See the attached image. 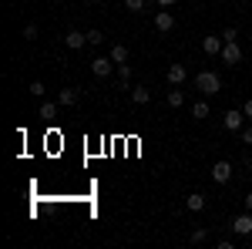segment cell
Wrapping results in <instances>:
<instances>
[{
    "label": "cell",
    "instance_id": "1",
    "mask_svg": "<svg viewBox=\"0 0 252 249\" xmlns=\"http://www.w3.org/2000/svg\"><path fill=\"white\" fill-rule=\"evenodd\" d=\"M195 88H198V91H202V95H219V91H222V77L215 74V71H198V74H195Z\"/></svg>",
    "mask_w": 252,
    "mask_h": 249
},
{
    "label": "cell",
    "instance_id": "2",
    "mask_svg": "<svg viewBox=\"0 0 252 249\" xmlns=\"http://www.w3.org/2000/svg\"><path fill=\"white\" fill-rule=\"evenodd\" d=\"M246 121H249V118H246V111H239V108H229V111H225V115H222V128H225V132H242V128H246Z\"/></svg>",
    "mask_w": 252,
    "mask_h": 249
},
{
    "label": "cell",
    "instance_id": "3",
    "mask_svg": "<svg viewBox=\"0 0 252 249\" xmlns=\"http://www.w3.org/2000/svg\"><path fill=\"white\" fill-rule=\"evenodd\" d=\"M219 58L225 61V64H232V68H239V64H242V47H239V40H225V47H222Z\"/></svg>",
    "mask_w": 252,
    "mask_h": 249
},
{
    "label": "cell",
    "instance_id": "4",
    "mask_svg": "<svg viewBox=\"0 0 252 249\" xmlns=\"http://www.w3.org/2000/svg\"><path fill=\"white\" fill-rule=\"evenodd\" d=\"M209 172H212V178L219 182V185H225V182L232 178V162H225V158H219V162H215V165L209 169Z\"/></svg>",
    "mask_w": 252,
    "mask_h": 249
},
{
    "label": "cell",
    "instance_id": "5",
    "mask_svg": "<svg viewBox=\"0 0 252 249\" xmlns=\"http://www.w3.org/2000/svg\"><path fill=\"white\" fill-rule=\"evenodd\" d=\"M155 31H158V34H168V31H175V17L168 14V7L155 10Z\"/></svg>",
    "mask_w": 252,
    "mask_h": 249
},
{
    "label": "cell",
    "instance_id": "6",
    "mask_svg": "<svg viewBox=\"0 0 252 249\" xmlns=\"http://www.w3.org/2000/svg\"><path fill=\"white\" fill-rule=\"evenodd\" d=\"M115 68H118V64L111 61V54H108V58H94V61H91V74H94V77H108Z\"/></svg>",
    "mask_w": 252,
    "mask_h": 249
},
{
    "label": "cell",
    "instance_id": "7",
    "mask_svg": "<svg viewBox=\"0 0 252 249\" xmlns=\"http://www.w3.org/2000/svg\"><path fill=\"white\" fill-rule=\"evenodd\" d=\"M232 232H235V236H252V212L249 209L232 219Z\"/></svg>",
    "mask_w": 252,
    "mask_h": 249
},
{
    "label": "cell",
    "instance_id": "8",
    "mask_svg": "<svg viewBox=\"0 0 252 249\" xmlns=\"http://www.w3.org/2000/svg\"><path fill=\"white\" fill-rule=\"evenodd\" d=\"M78 101H81L78 88H64V91H58V105H61V108H74Z\"/></svg>",
    "mask_w": 252,
    "mask_h": 249
},
{
    "label": "cell",
    "instance_id": "9",
    "mask_svg": "<svg viewBox=\"0 0 252 249\" xmlns=\"http://www.w3.org/2000/svg\"><path fill=\"white\" fill-rule=\"evenodd\" d=\"M222 47H225L222 34H219V37H212V34H209V37H202V51H205L209 58H212V54H222Z\"/></svg>",
    "mask_w": 252,
    "mask_h": 249
},
{
    "label": "cell",
    "instance_id": "10",
    "mask_svg": "<svg viewBox=\"0 0 252 249\" xmlns=\"http://www.w3.org/2000/svg\"><path fill=\"white\" fill-rule=\"evenodd\" d=\"M205 206H209V199H205L202 192H192V195L185 199V209H189V212H202Z\"/></svg>",
    "mask_w": 252,
    "mask_h": 249
},
{
    "label": "cell",
    "instance_id": "11",
    "mask_svg": "<svg viewBox=\"0 0 252 249\" xmlns=\"http://www.w3.org/2000/svg\"><path fill=\"white\" fill-rule=\"evenodd\" d=\"M64 44H67L71 51H81V47L88 44V34H81V31H67V37H64Z\"/></svg>",
    "mask_w": 252,
    "mask_h": 249
},
{
    "label": "cell",
    "instance_id": "12",
    "mask_svg": "<svg viewBox=\"0 0 252 249\" xmlns=\"http://www.w3.org/2000/svg\"><path fill=\"white\" fill-rule=\"evenodd\" d=\"M185 77H189L185 64H172L168 68V84H185Z\"/></svg>",
    "mask_w": 252,
    "mask_h": 249
},
{
    "label": "cell",
    "instance_id": "13",
    "mask_svg": "<svg viewBox=\"0 0 252 249\" xmlns=\"http://www.w3.org/2000/svg\"><path fill=\"white\" fill-rule=\"evenodd\" d=\"M58 108H61L58 101H44V98H40V111L37 115L44 118V121H51V118H58Z\"/></svg>",
    "mask_w": 252,
    "mask_h": 249
},
{
    "label": "cell",
    "instance_id": "14",
    "mask_svg": "<svg viewBox=\"0 0 252 249\" xmlns=\"http://www.w3.org/2000/svg\"><path fill=\"white\" fill-rule=\"evenodd\" d=\"M131 101H135V105H148V101H152V91H148L145 84H135V88H131Z\"/></svg>",
    "mask_w": 252,
    "mask_h": 249
},
{
    "label": "cell",
    "instance_id": "15",
    "mask_svg": "<svg viewBox=\"0 0 252 249\" xmlns=\"http://www.w3.org/2000/svg\"><path fill=\"white\" fill-rule=\"evenodd\" d=\"M168 108H182V101H185V91H182V84H172V91H168Z\"/></svg>",
    "mask_w": 252,
    "mask_h": 249
},
{
    "label": "cell",
    "instance_id": "16",
    "mask_svg": "<svg viewBox=\"0 0 252 249\" xmlns=\"http://www.w3.org/2000/svg\"><path fill=\"white\" fill-rule=\"evenodd\" d=\"M115 74H118V81H121V84H128V81L135 77V68L125 61V64H118V68H115Z\"/></svg>",
    "mask_w": 252,
    "mask_h": 249
},
{
    "label": "cell",
    "instance_id": "17",
    "mask_svg": "<svg viewBox=\"0 0 252 249\" xmlns=\"http://www.w3.org/2000/svg\"><path fill=\"white\" fill-rule=\"evenodd\" d=\"M111 61H115V64H125V61H128V47H125V44H111Z\"/></svg>",
    "mask_w": 252,
    "mask_h": 249
},
{
    "label": "cell",
    "instance_id": "18",
    "mask_svg": "<svg viewBox=\"0 0 252 249\" xmlns=\"http://www.w3.org/2000/svg\"><path fill=\"white\" fill-rule=\"evenodd\" d=\"M192 118H209V101H195L192 105Z\"/></svg>",
    "mask_w": 252,
    "mask_h": 249
},
{
    "label": "cell",
    "instance_id": "19",
    "mask_svg": "<svg viewBox=\"0 0 252 249\" xmlns=\"http://www.w3.org/2000/svg\"><path fill=\"white\" fill-rule=\"evenodd\" d=\"M205 239H209V229H202V226L192 229V236H189V243H195V246H198V243H205Z\"/></svg>",
    "mask_w": 252,
    "mask_h": 249
},
{
    "label": "cell",
    "instance_id": "20",
    "mask_svg": "<svg viewBox=\"0 0 252 249\" xmlns=\"http://www.w3.org/2000/svg\"><path fill=\"white\" fill-rule=\"evenodd\" d=\"M88 44H91V47H101V44H104V34H101V31H88Z\"/></svg>",
    "mask_w": 252,
    "mask_h": 249
},
{
    "label": "cell",
    "instance_id": "21",
    "mask_svg": "<svg viewBox=\"0 0 252 249\" xmlns=\"http://www.w3.org/2000/svg\"><path fill=\"white\" fill-rule=\"evenodd\" d=\"M27 91H31L34 98H44V95H47V88H44V81H31V88H27Z\"/></svg>",
    "mask_w": 252,
    "mask_h": 249
},
{
    "label": "cell",
    "instance_id": "22",
    "mask_svg": "<svg viewBox=\"0 0 252 249\" xmlns=\"http://www.w3.org/2000/svg\"><path fill=\"white\" fill-rule=\"evenodd\" d=\"M145 3H148V0H125V7H128L131 14H141V10H145Z\"/></svg>",
    "mask_w": 252,
    "mask_h": 249
},
{
    "label": "cell",
    "instance_id": "23",
    "mask_svg": "<svg viewBox=\"0 0 252 249\" xmlns=\"http://www.w3.org/2000/svg\"><path fill=\"white\" fill-rule=\"evenodd\" d=\"M24 40H37V24H27L24 27Z\"/></svg>",
    "mask_w": 252,
    "mask_h": 249
},
{
    "label": "cell",
    "instance_id": "24",
    "mask_svg": "<svg viewBox=\"0 0 252 249\" xmlns=\"http://www.w3.org/2000/svg\"><path fill=\"white\" fill-rule=\"evenodd\" d=\"M239 138H242V145H252V125H246V128L239 132Z\"/></svg>",
    "mask_w": 252,
    "mask_h": 249
},
{
    "label": "cell",
    "instance_id": "25",
    "mask_svg": "<svg viewBox=\"0 0 252 249\" xmlns=\"http://www.w3.org/2000/svg\"><path fill=\"white\" fill-rule=\"evenodd\" d=\"M222 40H239V34H235V27H225V31H222Z\"/></svg>",
    "mask_w": 252,
    "mask_h": 249
},
{
    "label": "cell",
    "instance_id": "26",
    "mask_svg": "<svg viewBox=\"0 0 252 249\" xmlns=\"http://www.w3.org/2000/svg\"><path fill=\"white\" fill-rule=\"evenodd\" d=\"M242 111H246V118H249V121H252V98H249V101H246V105H242Z\"/></svg>",
    "mask_w": 252,
    "mask_h": 249
},
{
    "label": "cell",
    "instance_id": "27",
    "mask_svg": "<svg viewBox=\"0 0 252 249\" xmlns=\"http://www.w3.org/2000/svg\"><path fill=\"white\" fill-rule=\"evenodd\" d=\"M158 7H175V3H178V0H155Z\"/></svg>",
    "mask_w": 252,
    "mask_h": 249
},
{
    "label": "cell",
    "instance_id": "28",
    "mask_svg": "<svg viewBox=\"0 0 252 249\" xmlns=\"http://www.w3.org/2000/svg\"><path fill=\"white\" fill-rule=\"evenodd\" d=\"M246 209L252 212V192H249V195H246Z\"/></svg>",
    "mask_w": 252,
    "mask_h": 249
},
{
    "label": "cell",
    "instance_id": "29",
    "mask_svg": "<svg viewBox=\"0 0 252 249\" xmlns=\"http://www.w3.org/2000/svg\"><path fill=\"white\" fill-rule=\"evenodd\" d=\"M81 3H94V0H81Z\"/></svg>",
    "mask_w": 252,
    "mask_h": 249
},
{
    "label": "cell",
    "instance_id": "30",
    "mask_svg": "<svg viewBox=\"0 0 252 249\" xmlns=\"http://www.w3.org/2000/svg\"><path fill=\"white\" fill-rule=\"evenodd\" d=\"M54 3H64V0H54Z\"/></svg>",
    "mask_w": 252,
    "mask_h": 249
}]
</instances>
